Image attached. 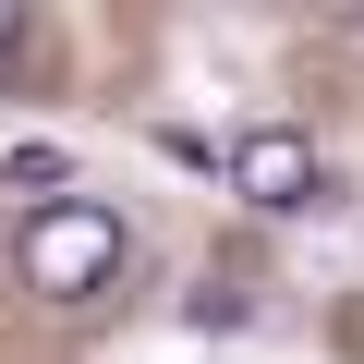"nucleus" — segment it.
<instances>
[{
  "mask_svg": "<svg viewBox=\"0 0 364 364\" xmlns=\"http://www.w3.org/2000/svg\"><path fill=\"white\" fill-rule=\"evenodd\" d=\"M122 255H134V231H122V207H97V195L25 207V243H13L25 291H49V304H85V291H109V279H122Z\"/></svg>",
  "mask_w": 364,
  "mask_h": 364,
  "instance_id": "f257e3e1",
  "label": "nucleus"
},
{
  "mask_svg": "<svg viewBox=\"0 0 364 364\" xmlns=\"http://www.w3.org/2000/svg\"><path fill=\"white\" fill-rule=\"evenodd\" d=\"M0 182H13V195H37V207H61V182H73V146H49V134L0 146Z\"/></svg>",
  "mask_w": 364,
  "mask_h": 364,
  "instance_id": "7ed1b4c3",
  "label": "nucleus"
},
{
  "mask_svg": "<svg viewBox=\"0 0 364 364\" xmlns=\"http://www.w3.org/2000/svg\"><path fill=\"white\" fill-rule=\"evenodd\" d=\"M231 195L255 207V219H304V207H340V170L316 158V134H291V122H255V134H231Z\"/></svg>",
  "mask_w": 364,
  "mask_h": 364,
  "instance_id": "f03ea898",
  "label": "nucleus"
}]
</instances>
